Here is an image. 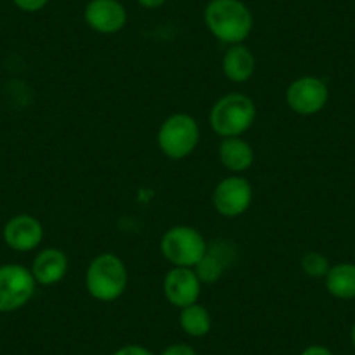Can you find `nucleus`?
I'll list each match as a JSON object with an SVG mask.
<instances>
[{"mask_svg":"<svg viewBox=\"0 0 355 355\" xmlns=\"http://www.w3.org/2000/svg\"><path fill=\"white\" fill-rule=\"evenodd\" d=\"M209 32L225 44H242L252 30V15L242 0H211L204 11Z\"/></svg>","mask_w":355,"mask_h":355,"instance_id":"nucleus-1","label":"nucleus"},{"mask_svg":"<svg viewBox=\"0 0 355 355\" xmlns=\"http://www.w3.org/2000/svg\"><path fill=\"white\" fill-rule=\"evenodd\" d=\"M128 286V268L117 254L105 252L89 263L85 288L98 302H115Z\"/></svg>","mask_w":355,"mask_h":355,"instance_id":"nucleus-2","label":"nucleus"},{"mask_svg":"<svg viewBox=\"0 0 355 355\" xmlns=\"http://www.w3.org/2000/svg\"><path fill=\"white\" fill-rule=\"evenodd\" d=\"M256 119L254 101L241 93H228L211 108L209 122L221 138H235L248 131Z\"/></svg>","mask_w":355,"mask_h":355,"instance_id":"nucleus-3","label":"nucleus"},{"mask_svg":"<svg viewBox=\"0 0 355 355\" xmlns=\"http://www.w3.org/2000/svg\"><path fill=\"white\" fill-rule=\"evenodd\" d=\"M199 138V124L192 115L174 114L160 125L157 143L160 152L169 159H185L196 150Z\"/></svg>","mask_w":355,"mask_h":355,"instance_id":"nucleus-4","label":"nucleus"},{"mask_svg":"<svg viewBox=\"0 0 355 355\" xmlns=\"http://www.w3.org/2000/svg\"><path fill=\"white\" fill-rule=\"evenodd\" d=\"M206 239L192 227H173L160 241V252L174 266L196 268L206 254Z\"/></svg>","mask_w":355,"mask_h":355,"instance_id":"nucleus-5","label":"nucleus"},{"mask_svg":"<svg viewBox=\"0 0 355 355\" xmlns=\"http://www.w3.org/2000/svg\"><path fill=\"white\" fill-rule=\"evenodd\" d=\"M32 270L21 265L0 266V312H15L25 306L35 293Z\"/></svg>","mask_w":355,"mask_h":355,"instance_id":"nucleus-6","label":"nucleus"},{"mask_svg":"<svg viewBox=\"0 0 355 355\" xmlns=\"http://www.w3.org/2000/svg\"><path fill=\"white\" fill-rule=\"evenodd\" d=\"M329 100L327 84L313 75H303L289 84L286 91V101L295 114L313 115L319 114Z\"/></svg>","mask_w":355,"mask_h":355,"instance_id":"nucleus-7","label":"nucleus"},{"mask_svg":"<svg viewBox=\"0 0 355 355\" xmlns=\"http://www.w3.org/2000/svg\"><path fill=\"white\" fill-rule=\"evenodd\" d=\"M252 200L251 183L241 176L221 180L213 192L214 209L225 218H235L249 209Z\"/></svg>","mask_w":355,"mask_h":355,"instance_id":"nucleus-8","label":"nucleus"},{"mask_svg":"<svg viewBox=\"0 0 355 355\" xmlns=\"http://www.w3.org/2000/svg\"><path fill=\"white\" fill-rule=\"evenodd\" d=\"M200 284L202 281L193 268L174 266L164 279V296L173 306L185 309L197 303L200 296Z\"/></svg>","mask_w":355,"mask_h":355,"instance_id":"nucleus-9","label":"nucleus"},{"mask_svg":"<svg viewBox=\"0 0 355 355\" xmlns=\"http://www.w3.org/2000/svg\"><path fill=\"white\" fill-rule=\"evenodd\" d=\"M84 18L89 28L110 35L124 28L128 21V12L119 0H91L85 6Z\"/></svg>","mask_w":355,"mask_h":355,"instance_id":"nucleus-10","label":"nucleus"},{"mask_svg":"<svg viewBox=\"0 0 355 355\" xmlns=\"http://www.w3.org/2000/svg\"><path fill=\"white\" fill-rule=\"evenodd\" d=\"M44 239V227L35 216L18 214L12 216L4 227V241L11 249L26 252L35 249Z\"/></svg>","mask_w":355,"mask_h":355,"instance_id":"nucleus-11","label":"nucleus"},{"mask_svg":"<svg viewBox=\"0 0 355 355\" xmlns=\"http://www.w3.org/2000/svg\"><path fill=\"white\" fill-rule=\"evenodd\" d=\"M235 259V245L227 241H218L207 245L206 254L193 268L202 282H216Z\"/></svg>","mask_w":355,"mask_h":355,"instance_id":"nucleus-12","label":"nucleus"},{"mask_svg":"<svg viewBox=\"0 0 355 355\" xmlns=\"http://www.w3.org/2000/svg\"><path fill=\"white\" fill-rule=\"evenodd\" d=\"M68 270V258L61 249L47 248L33 259L32 274L37 284L51 286L60 282Z\"/></svg>","mask_w":355,"mask_h":355,"instance_id":"nucleus-13","label":"nucleus"},{"mask_svg":"<svg viewBox=\"0 0 355 355\" xmlns=\"http://www.w3.org/2000/svg\"><path fill=\"white\" fill-rule=\"evenodd\" d=\"M254 68L256 60L249 47L242 46V44H235V46H232L230 49L225 53L223 73L227 75L228 80L242 84V82L249 80V78L252 77Z\"/></svg>","mask_w":355,"mask_h":355,"instance_id":"nucleus-14","label":"nucleus"},{"mask_svg":"<svg viewBox=\"0 0 355 355\" xmlns=\"http://www.w3.org/2000/svg\"><path fill=\"white\" fill-rule=\"evenodd\" d=\"M221 164L232 173H242L248 171L254 162V152L251 145L242 138H223L220 150H218Z\"/></svg>","mask_w":355,"mask_h":355,"instance_id":"nucleus-15","label":"nucleus"},{"mask_svg":"<svg viewBox=\"0 0 355 355\" xmlns=\"http://www.w3.org/2000/svg\"><path fill=\"white\" fill-rule=\"evenodd\" d=\"M329 295L338 300L355 298V263H338L324 277Z\"/></svg>","mask_w":355,"mask_h":355,"instance_id":"nucleus-16","label":"nucleus"},{"mask_svg":"<svg viewBox=\"0 0 355 355\" xmlns=\"http://www.w3.org/2000/svg\"><path fill=\"white\" fill-rule=\"evenodd\" d=\"M180 326H182V329L189 336L202 338L211 331L213 319H211V313L206 306L199 305V303H193V305L182 309V313H180Z\"/></svg>","mask_w":355,"mask_h":355,"instance_id":"nucleus-17","label":"nucleus"},{"mask_svg":"<svg viewBox=\"0 0 355 355\" xmlns=\"http://www.w3.org/2000/svg\"><path fill=\"white\" fill-rule=\"evenodd\" d=\"M302 268L309 277L324 279L327 272H329L331 265H329V259H327L326 256L320 254V252L312 251V252H306V254L302 258Z\"/></svg>","mask_w":355,"mask_h":355,"instance_id":"nucleus-18","label":"nucleus"},{"mask_svg":"<svg viewBox=\"0 0 355 355\" xmlns=\"http://www.w3.org/2000/svg\"><path fill=\"white\" fill-rule=\"evenodd\" d=\"M12 2H15L16 8L21 9V11L37 12L40 11V9L46 8L49 0H12Z\"/></svg>","mask_w":355,"mask_h":355,"instance_id":"nucleus-19","label":"nucleus"},{"mask_svg":"<svg viewBox=\"0 0 355 355\" xmlns=\"http://www.w3.org/2000/svg\"><path fill=\"white\" fill-rule=\"evenodd\" d=\"M160 355H197L196 348L190 347V345L187 343H174V345H169L167 348H164L162 352H160Z\"/></svg>","mask_w":355,"mask_h":355,"instance_id":"nucleus-20","label":"nucleus"},{"mask_svg":"<svg viewBox=\"0 0 355 355\" xmlns=\"http://www.w3.org/2000/svg\"><path fill=\"white\" fill-rule=\"evenodd\" d=\"M112 355H153V354L146 347H141V345H125V347H121L119 350H115Z\"/></svg>","mask_w":355,"mask_h":355,"instance_id":"nucleus-21","label":"nucleus"},{"mask_svg":"<svg viewBox=\"0 0 355 355\" xmlns=\"http://www.w3.org/2000/svg\"><path fill=\"white\" fill-rule=\"evenodd\" d=\"M300 355H333V352L324 345H310Z\"/></svg>","mask_w":355,"mask_h":355,"instance_id":"nucleus-22","label":"nucleus"},{"mask_svg":"<svg viewBox=\"0 0 355 355\" xmlns=\"http://www.w3.org/2000/svg\"><path fill=\"white\" fill-rule=\"evenodd\" d=\"M138 2L146 9H157V8H160V6H162L166 0H138Z\"/></svg>","mask_w":355,"mask_h":355,"instance_id":"nucleus-23","label":"nucleus"},{"mask_svg":"<svg viewBox=\"0 0 355 355\" xmlns=\"http://www.w3.org/2000/svg\"><path fill=\"white\" fill-rule=\"evenodd\" d=\"M350 341H352V347L355 348V322L352 324V329H350Z\"/></svg>","mask_w":355,"mask_h":355,"instance_id":"nucleus-24","label":"nucleus"},{"mask_svg":"<svg viewBox=\"0 0 355 355\" xmlns=\"http://www.w3.org/2000/svg\"><path fill=\"white\" fill-rule=\"evenodd\" d=\"M354 254H355V251H354Z\"/></svg>","mask_w":355,"mask_h":355,"instance_id":"nucleus-25","label":"nucleus"}]
</instances>
